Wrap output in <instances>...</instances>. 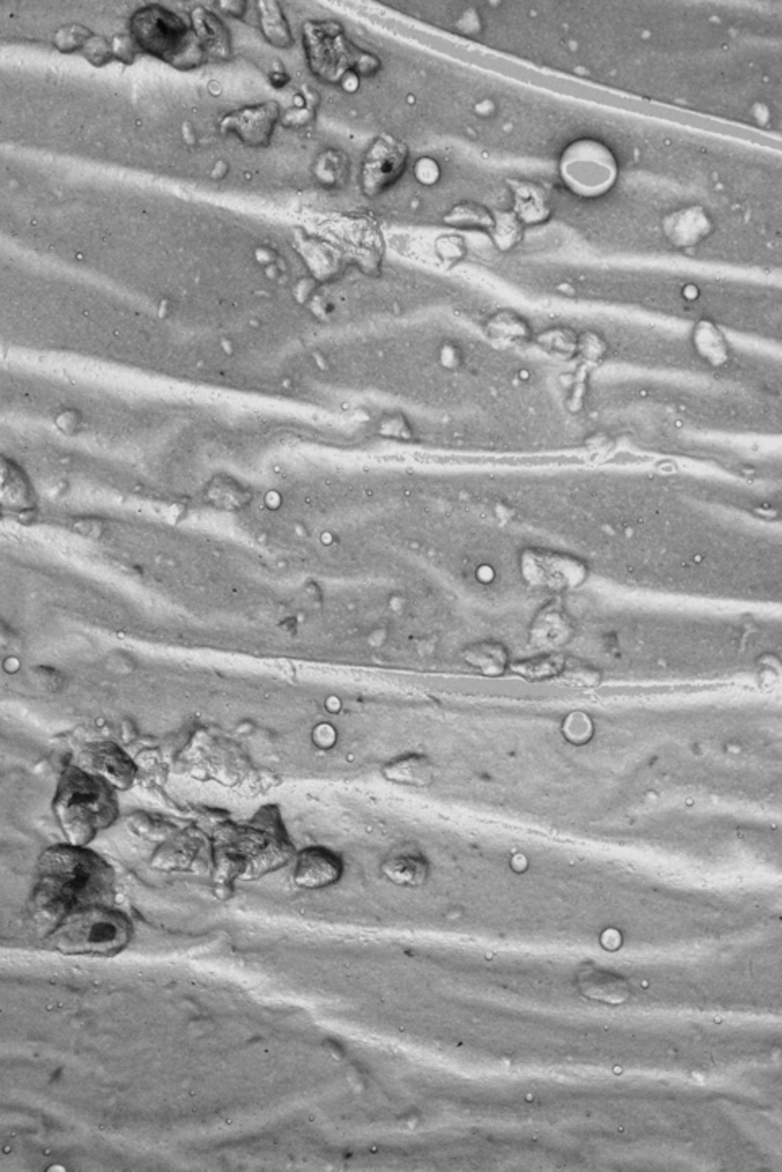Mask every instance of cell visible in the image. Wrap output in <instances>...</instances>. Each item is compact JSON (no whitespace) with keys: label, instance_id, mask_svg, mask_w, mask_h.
<instances>
[{"label":"cell","instance_id":"cell-1","mask_svg":"<svg viewBox=\"0 0 782 1172\" xmlns=\"http://www.w3.org/2000/svg\"><path fill=\"white\" fill-rule=\"evenodd\" d=\"M114 883V870L107 858L88 846L56 844L39 855L33 913L52 929L75 911L111 904Z\"/></svg>","mask_w":782,"mask_h":1172},{"label":"cell","instance_id":"cell-2","mask_svg":"<svg viewBox=\"0 0 782 1172\" xmlns=\"http://www.w3.org/2000/svg\"><path fill=\"white\" fill-rule=\"evenodd\" d=\"M52 814L68 843L88 846L118 821L115 789L82 766H69L56 785Z\"/></svg>","mask_w":782,"mask_h":1172},{"label":"cell","instance_id":"cell-3","mask_svg":"<svg viewBox=\"0 0 782 1172\" xmlns=\"http://www.w3.org/2000/svg\"><path fill=\"white\" fill-rule=\"evenodd\" d=\"M212 847L220 874L244 878L273 870L292 857V846L273 811H262L247 827L222 828Z\"/></svg>","mask_w":782,"mask_h":1172},{"label":"cell","instance_id":"cell-4","mask_svg":"<svg viewBox=\"0 0 782 1172\" xmlns=\"http://www.w3.org/2000/svg\"><path fill=\"white\" fill-rule=\"evenodd\" d=\"M134 937L131 919L111 904L75 911L52 927L46 947L68 956L110 959L127 949Z\"/></svg>","mask_w":782,"mask_h":1172},{"label":"cell","instance_id":"cell-5","mask_svg":"<svg viewBox=\"0 0 782 1172\" xmlns=\"http://www.w3.org/2000/svg\"><path fill=\"white\" fill-rule=\"evenodd\" d=\"M131 38L135 45L178 69L199 68L206 51L193 26L161 5H148L134 13Z\"/></svg>","mask_w":782,"mask_h":1172},{"label":"cell","instance_id":"cell-6","mask_svg":"<svg viewBox=\"0 0 782 1172\" xmlns=\"http://www.w3.org/2000/svg\"><path fill=\"white\" fill-rule=\"evenodd\" d=\"M560 176L574 194L594 199L612 190L619 164L606 144L583 138L573 142L561 155Z\"/></svg>","mask_w":782,"mask_h":1172},{"label":"cell","instance_id":"cell-7","mask_svg":"<svg viewBox=\"0 0 782 1172\" xmlns=\"http://www.w3.org/2000/svg\"><path fill=\"white\" fill-rule=\"evenodd\" d=\"M305 45L313 72L328 82H340L350 71L368 74L371 56L358 51L337 23H308Z\"/></svg>","mask_w":782,"mask_h":1172},{"label":"cell","instance_id":"cell-8","mask_svg":"<svg viewBox=\"0 0 782 1172\" xmlns=\"http://www.w3.org/2000/svg\"><path fill=\"white\" fill-rule=\"evenodd\" d=\"M408 151L402 142L381 137L366 151L362 184L369 197L379 196L398 183L407 167Z\"/></svg>","mask_w":782,"mask_h":1172},{"label":"cell","instance_id":"cell-9","mask_svg":"<svg viewBox=\"0 0 782 1172\" xmlns=\"http://www.w3.org/2000/svg\"><path fill=\"white\" fill-rule=\"evenodd\" d=\"M78 766L107 781L115 791H127L137 776V766L131 756L111 742L85 746Z\"/></svg>","mask_w":782,"mask_h":1172},{"label":"cell","instance_id":"cell-10","mask_svg":"<svg viewBox=\"0 0 782 1172\" xmlns=\"http://www.w3.org/2000/svg\"><path fill=\"white\" fill-rule=\"evenodd\" d=\"M212 847L206 837L194 828H186L163 841L151 857V867L164 871L197 870L204 854Z\"/></svg>","mask_w":782,"mask_h":1172},{"label":"cell","instance_id":"cell-11","mask_svg":"<svg viewBox=\"0 0 782 1172\" xmlns=\"http://www.w3.org/2000/svg\"><path fill=\"white\" fill-rule=\"evenodd\" d=\"M279 119V105L264 103L231 112L222 121L223 134L237 135L251 147H266Z\"/></svg>","mask_w":782,"mask_h":1172},{"label":"cell","instance_id":"cell-12","mask_svg":"<svg viewBox=\"0 0 782 1172\" xmlns=\"http://www.w3.org/2000/svg\"><path fill=\"white\" fill-rule=\"evenodd\" d=\"M342 858L326 847H308L296 858L293 880L306 890L331 887L342 877Z\"/></svg>","mask_w":782,"mask_h":1172},{"label":"cell","instance_id":"cell-13","mask_svg":"<svg viewBox=\"0 0 782 1172\" xmlns=\"http://www.w3.org/2000/svg\"><path fill=\"white\" fill-rule=\"evenodd\" d=\"M527 579L537 586L561 587L574 586L581 579V567L576 561L567 560L560 554H539L530 557L524 564Z\"/></svg>","mask_w":782,"mask_h":1172},{"label":"cell","instance_id":"cell-14","mask_svg":"<svg viewBox=\"0 0 782 1172\" xmlns=\"http://www.w3.org/2000/svg\"><path fill=\"white\" fill-rule=\"evenodd\" d=\"M712 230L711 218L699 207L676 210L664 221V231L675 246H693Z\"/></svg>","mask_w":782,"mask_h":1172},{"label":"cell","instance_id":"cell-15","mask_svg":"<svg viewBox=\"0 0 782 1172\" xmlns=\"http://www.w3.org/2000/svg\"><path fill=\"white\" fill-rule=\"evenodd\" d=\"M193 28L203 45L206 54L213 58H224L230 52V38L227 28L219 16L206 9H197L193 13Z\"/></svg>","mask_w":782,"mask_h":1172},{"label":"cell","instance_id":"cell-16","mask_svg":"<svg viewBox=\"0 0 782 1172\" xmlns=\"http://www.w3.org/2000/svg\"><path fill=\"white\" fill-rule=\"evenodd\" d=\"M386 778L398 784L428 785L433 781V766L424 756H405L386 768Z\"/></svg>","mask_w":782,"mask_h":1172},{"label":"cell","instance_id":"cell-17","mask_svg":"<svg viewBox=\"0 0 782 1172\" xmlns=\"http://www.w3.org/2000/svg\"><path fill=\"white\" fill-rule=\"evenodd\" d=\"M382 870L392 883L402 884V887H418L427 878L428 865L418 855L402 854L386 860Z\"/></svg>","mask_w":782,"mask_h":1172},{"label":"cell","instance_id":"cell-18","mask_svg":"<svg viewBox=\"0 0 782 1172\" xmlns=\"http://www.w3.org/2000/svg\"><path fill=\"white\" fill-rule=\"evenodd\" d=\"M465 660L485 675H500L508 669V652L500 644L481 643L471 647Z\"/></svg>","mask_w":782,"mask_h":1172},{"label":"cell","instance_id":"cell-19","mask_svg":"<svg viewBox=\"0 0 782 1172\" xmlns=\"http://www.w3.org/2000/svg\"><path fill=\"white\" fill-rule=\"evenodd\" d=\"M127 823L131 831H134L137 837H142L144 840L158 841V843L170 840L174 833L180 831V828L171 823V821L148 814L131 815Z\"/></svg>","mask_w":782,"mask_h":1172},{"label":"cell","instance_id":"cell-20","mask_svg":"<svg viewBox=\"0 0 782 1172\" xmlns=\"http://www.w3.org/2000/svg\"><path fill=\"white\" fill-rule=\"evenodd\" d=\"M563 667L564 660L560 656H540L514 663L513 670L523 679L540 682V680L553 679V676L560 675L563 672Z\"/></svg>","mask_w":782,"mask_h":1172},{"label":"cell","instance_id":"cell-21","mask_svg":"<svg viewBox=\"0 0 782 1172\" xmlns=\"http://www.w3.org/2000/svg\"><path fill=\"white\" fill-rule=\"evenodd\" d=\"M260 9L264 10V33H266L270 42H272V45L283 46V48L292 45V36H290L289 25H286L279 5H277V3H262Z\"/></svg>","mask_w":782,"mask_h":1172},{"label":"cell","instance_id":"cell-22","mask_svg":"<svg viewBox=\"0 0 782 1172\" xmlns=\"http://www.w3.org/2000/svg\"><path fill=\"white\" fill-rule=\"evenodd\" d=\"M534 632H536L537 638L542 640L540 644H553L555 646V644H563L570 628H567L561 613L549 612L539 620V626Z\"/></svg>","mask_w":782,"mask_h":1172},{"label":"cell","instance_id":"cell-23","mask_svg":"<svg viewBox=\"0 0 782 1172\" xmlns=\"http://www.w3.org/2000/svg\"><path fill=\"white\" fill-rule=\"evenodd\" d=\"M91 36L94 35L85 26H64L56 33L54 42L59 51L74 52L77 49H84Z\"/></svg>","mask_w":782,"mask_h":1172},{"label":"cell","instance_id":"cell-24","mask_svg":"<svg viewBox=\"0 0 782 1172\" xmlns=\"http://www.w3.org/2000/svg\"><path fill=\"white\" fill-rule=\"evenodd\" d=\"M696 343H698L699 352L702 355L718 356L719 358L725 350L724 339H722L721 333L708 322L699 323L698 329H696Z\"/></svg>","mask_w":782,"mask_h":1172},{"label":"cell","instance_id":"cell-25","mask_svg":"<svg viewBox=\"0 0 782 1172\" xmlns=\"http://www.w3.org/2000/svg\"><path fill=\"white\" fill-rule=\"evenodd\" d=\"M85 56L94 62L95 65H103L105 62L110 61L112 54V48L105 39L91 36L90 41L85 45Z\"/></svg>","mask_w":782,"mask_h":1172},{"label":"cell","instance_id":"cell-26","mask_svg":"<svg viewBox=\"0 0 782 1172\" xmlns=\"http://www.w3.org/2000/svg\"><path fill=\"white\" fill-rule=\"evenodd\" d=\"M381 429L386 436H392V438H407L408 436L407 422L401 415H392V417L386 418L381 424Z\"/></svg>","mask_w":782,"mask_h":1172}]
</instances>
